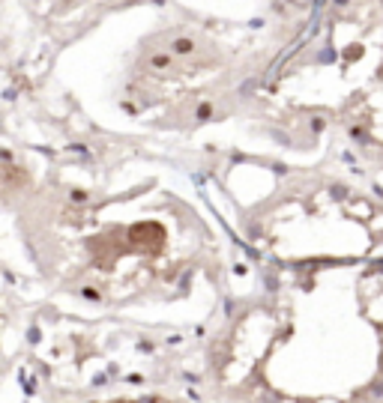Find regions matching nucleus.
<instances>
[{"mask_svg":"<svg viewBox=\"0 0 383 403\" xmlns=\"http://www.w3.org/2000/svg\"><path fill=\"white\" fill-rule=\"evenodd\" d=\"M141 403H144V401H141ZM147 403H159V401H147Z\"/></svg>","mask_w":383,"mask_h":403,"instance_id":"f257e3e1","label":"nucleus"}]
</instances>
